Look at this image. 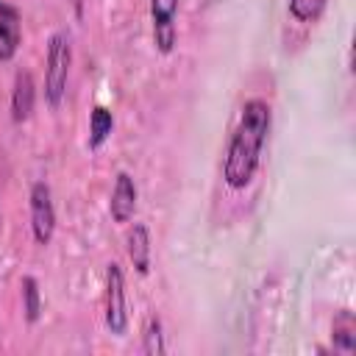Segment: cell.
Returning <instances> with one entry per match:
<instances>
[{
	"label": "cell",
	"instance_id": "1",
	"mask_svg": "<svg viewBox=\"0 0 356 356\" xmlns=\"http://www.w3.org/2000/svg\"><path fill=\"white\" fill-rule=\"evenodd\" d=\"M273 125V108L261 97H250L242 106L239 122L228 139L225 161H222V178L231 189H245L261 164V150L270 136Z\"/></svg>",
	"mask_w": 356,
	"mask_h": 356
},
{
	"label": "cell",
	"instance_id": "2",
	"mask_svg": "<svg viewBox=\"0 0 356 356\" xmlns=\"http://www.w3.org/2000/svg\"><path fill=\"white\" fill-rule=\"evenodd\" d=\"M70 64H72V44L64 31L50 33L47 39V56H44V100L50 108H58L67 95L70 81Z\"/></svg>",
	"mask_w": 356,
	"mask_h": 356
},
{
	"label": "cell",
	"instance_id": "3",
	"mask_svg": "<svg viewBox=\"0 0 356 356\" xmlns=\"http://www.w3.org/2000/svg\"><path fill=\"white\" fill-rule=\"evenodd\" d=\"M106 328L114 337L128 331V292L122 267L117 261H108L106 267Z\"/></svg>",
	"mask_w": 356,
	"mask_h": 356
},
{
	"label": "cell",
	"instance_id": "4",
	"mask_svg": "<svg viewBox=\"0 0 356 356\" xmlns=\"http://www.w3.org/2000/svg\"><path fill=\"white\" fill-rule=\"evenodd\" d=\"M28 209H31V234L36 245H50L56 234V206H53V192L47 181H36L31 186Z\"/></svg>",
	"mask_w": 356,
	"mask_h": 356
},
{
	"label": "cell",
	"instance_id": "5",
	"mask_svg": "<svg viewBox=\"0 0 356 356\" xmlns=\"http://www.w3.org/2000/svg\"><path fill=\"white\" fill-rule=\"evenodd\" d=\"M178 0H150V25H153V44L159 53L170 56L178 42Z\"/></svg>",
	"mask_w": 356,
	"mask_h": 356
},
{
	"label": "cell",
	"instance_id": "6",
	"mask_svg": "<svg viewBox=\"0 0 356 356\" xmlns=\"http://www.w3.org/2000/svg\"><path fill=\"white\" fill-rule=\"evenodd\" d=\"M136 184H134V175L120 170L117 178H114V189H111V197H108V211H111V220L114 222H131L134 211H136Z\"/></svg>",
	"mask_w": 356,
	"mask_h": 356
},
{
	"label": "cell",
	"instance_id": "7",
	"mask_svg": "<svg viewBox=\"0 0 356 356\" xmlns=\"http://www.w3.org/2000/svg\"><path fill=\"white\" fill-rule=\"evenodd\" d=\"M33 106H36V83H33V75L28 70H17L14 86H11V120L17 125L19 122H28L31 114H33Z\"/></svg>",
	"mask_w": 356,
	"mask_h": 356
},
{
	"label": "cell",
	"instance_id": "8",
	"mask_svg": "<svg viewBox=\"0 0 356 356\" xmlns=\"http://www.w3.org/2000/svg\"><path fill=\"white\" fill-rule=\"evenodd\" d=\"M22 44V19L19 11L0 0V61H11Z\"/></svg>",
	"mask_w": 356,
	"mask_h": 356
},
{
	"label": "cell",
	"instance_id": "9",
	"mask_svg": "<svg viewBox=\"0 0 356 356\" xmlns=\"http://www.w3.org/2000/svg\"><path fill=\"white\" fill-rule=\"evenodd\" d=\"M125 250H128V259L134 264V270L139 275H147L150 273V259H153V248H150V231L145 222H134L125 234Z\"/></svg>",
	"mask_w": 356,
	"mask_h": 356
},
{
	"label": "cell",
	"instance_id": "10",
	"mask_svg": "<svg viewBox=\"0 0 356 356\" xmlns=\"http://www.w3.org/2000/svg\"><path fill=\"white\" fill-rule=\"evenodd\" d=\"M331 342H334V350H339V353H353L356 350V320H353V312H348V309L337 312L334 325H331Z\"/></svg>",
	"mask_w": 356,
	"mask_h": 356
},
{
	"label": "cell",
	"instance_id": "11",
	"mask_svg": "<svg viewBox=\"0 0 356 356\" xmlns=\"http://www.w3.org/2000/svg\"><path fill=\"white\" fill-rule=\"evenodd\" d=\"M111 131H114V114L106 106H95L89 114V139H86L89 150H100L111 136Z\"/></svg>",
	"mask_w": 356,
	"mask_h": 356
},
{
	"label": "cell",
	"instance_id": "12",
	"mask_svg": "<svg viewBox=\"0 0 356 356\" xmlns=\"http://www.w3.org/2000/svg\"><path fill=\"white\" fill-rule=\"evenodd\" d=\"M328 0H286V11L295 22H303V25H314L323 11H325Z\"/></svg>",
	"mask_w": 356,
	"mask_h": 356
},
{
	"label": "cell",
	"instance_id": "13",
	"mask_svg": "<svg viewBox=\"0 0 356 356\" xmlns=\"http://www.w3.org/2000/svg\"><path fill=\"white\" fill-rule=\"evenodd\" d=\"M22 312H25V320L28 323H36L39 314H42V292H39V281L33 275H25L22 278Z\"/></svg>",
	"mask_w": 356,
	"mask_h": 356
},
{
	"label": "cell",
	"instance_id": "14",
	"mask_svg": "<svg viewBox=\"0 0 356 356\" xmlns=\"http://www.w3.org/2000/svg\"><path fill=\"white\" fill-rule=\"evenodd\" d=\"M142 350L147 356H161L167 353V342H164V325L159 317H147L145 331H142Z\"/></svg>",
	"mask_w": 356,
	"mask_h": 356
}]
</instances>
